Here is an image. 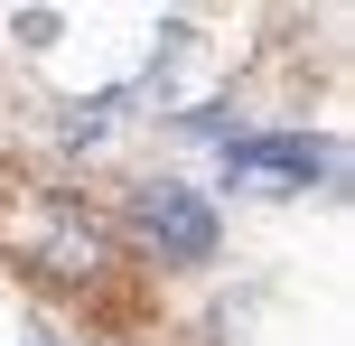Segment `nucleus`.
Instances as JSON below:
<instances>
[{
  "label": "nucleus",
  "instance_id": "3",
  "mask_svg": "<svg viewBox=\"0 0 355 346\" xmlns=\"http://www.w3.org/2000/svg\"><path fill=\"white\" fill-rule=\"evenodd\" d=\"M225 178L309 187V178H327V141H309V131H225Z\"/></svg>",
  "mask_w": 355,
  "mask_h": 346
},
{
  "label": "nucleus",
  "instance_id": "4",
  "mask_svg": "<svg viewBox=\"0 0 355 346\" xmlns=\"http://www.w3.org/2000/svg\"><path fill=\"white\" fill-rule=\"evenodd\" d=\"M112 112H122V94H94V103H66V112H56V131H66V141H103Z\"/></svg>",
  "mask_w": 355,
  "mask_h": 346
},
{
  "label": "nucleus",
  "instance_id": "2",
  "mask_svg": "<svg viewBox=\"0 0 355 346\" xmlns=\"http://www.w3.org/2000/svg\"><path fill=\"white\" fill-rule=\"evenodd\" d=\"M122 216H131V243H141L150 262H178V272H187V262H215V234H225L215 206L196 197V187H178V178H141Z\"/></svg>",
  "mask_w": 355,
  "mask_h": 346
},
{
  "label": "nucleus",
  "instance_id": "1",
  "mask_svg": "<svg viewBox=\"0 0 355 346\" xmlns=\"http://www.w3.org/2000/svg\"><path fill=\"white\" fill-rule=\"evenodd\" d=\"M0 234L19 243V262H28L37 281H66V291H85V281L112 262V234H103L75 197H47V187H28L19 216H0Z\"/></svg>",
  "mask_w": 355,
  "mask_h": 346
}]
</instances>
